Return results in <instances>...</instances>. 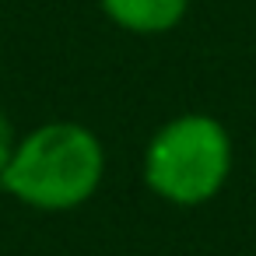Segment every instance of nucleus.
Masks as SVG:
<instances>
[{"label": "nucleus", "instance_id": "f257e3e1", "mask_svg": "<svg viewBox=\"0 0 256 256\" xmlns=\"http://www.w3.org/2000/svg\"><path fill=\"white\" fill-rule=\"evenodd\" d=\"M106 179V148L98 134L78 120H46L18 137L0 172V190L18 204L46 214L84 207Z\"/></svg>", "mask_w": 256, "mask_h": 256}, {"label": "nucleus", "instance_id": "f03ea898", "mask_svg": "<svg viewBox=\"0 0 256 256\" xmlns=\"http://www.w3.org/2000/svg\"><path fill=\"white\" fill-rule=\"evenodd\" d=\"M232 134L210 112H179L165 120L140 158L144 186L172 207L214 200L232 176Z\"/></svg>", "mask_w": 256, "mask_h": 256}, {"label": "nucleus", "instance_id": "7ed1b4c3", "mask_svg": "<svg viewBox=\"0 0 256 256\" xmlns=\"http://www.w3.org/2000/svg\"><path fill=\"white\" fill-rule=\"evenodd\" d=\"M98 8L130 36H165L186 18L190 0H98Z\"/></svg>", "mask_w": 256, "mask_h": 256}, {"label": "nucleus", "instance_id": "20e7f679", "mask_svg": "<svg viewBox=\"0 0 256 256\" xmlns=\"http://www.w3.org/2000/svg\"><path fill=\"white\" fill-rule=\"evenodd\" d=\"M14 148H18V134H14V126H11V120H8V112L0 109V172L8 168V162H11V154H14Z\"/></svg>", "mask_w": 256, "mask_h": 256}]
</instances>
